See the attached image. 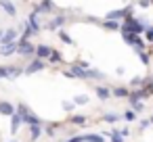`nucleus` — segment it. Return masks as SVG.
Instances as JSON below:
<instances>
[{
  "label": "nucleus",
  "instance_id": "e433bc0d",
  "mask_svg": "<svg viewBox=\"0 0 153 142\" xmlns=\"http://www.w3.org/2000/svg\"><path fill=\"white\" fill-rule=\"evenodd\" d=\"M145 90H147V92H149V96H151V94H153V77H151V79H149V82H147V86H145Z\"/></svg>",
  "mask_w": 153,
  "mask_h": 142
},
{
  "label": "nucleus",
  "instance_id": "6e6552de",
  "mask_svg": "<svg viewBox=\"0 0 153 142\" xmlns=\"http://www.w3.org/2000/svg\"><path fill=\"white\" fill-rule=\"evenodd\" d=\"M25 25L30 27L32 34H40V23H38V15H36V13H32V15L27 17V23H25Z\"/></svg>",
  "mask_w": 153,
  "mask_h": 142
},
{
  "label": "nucleus",
  "instance_id": "4c0bfd02",
  "mask_svg": "<svg viewBox=\"0 0 153 142\" xmlns=\"http://www.w3.org/2000/svg\"><path fill=\"white\" fill-rule=\"evenodd\" d=\"M71 109H74V102L65 100V102H63V111H71Z\"/></svg>",
  "mask_w": 153,
  "mask_h": 142
},
{
  "label": "nucleus",
  "instance_id": "6ab92c4d",
  "mask_svg": "<svg viewBox=\"0 0 153 142\" xmlns=\"http://www.w3.org/2000/svg\"><path fill=\"white\" fill-rule=\"evenodd\" d=\"M19 125H21V119H19V115L15 111V115H11V134H17Z\"/></svg>",
  "mask_w": 153,
  "mask_h": 142
},
{
  "label": "nucleus",
  "instance_id": "5701e85b",
  "mask_svg": "<svg viewBox=\"0 0 153 142\" xmlns=\"http://www.w3.org/2000/svg\"><path fill=\"white\" fill-rule=\"evenodd\" d=\"M86 79H103V73L97 69H86Z\"/></svg>",
  "mask_w": 153,
  "mask_h": 142
},
{
  "label": "nucleus",
  "instance_id": "f03ea898",
  "mask_svg": "<svg viewBox=\"0 0 153 142\" xmlns=\"http://www.w3.org/2000/svg\"><path fill=\"white\" fill-rule=\"evenodd\" d=\"M15 111H17V115H19L21 123H27V125H42V119H40L38 115H34L25 104H19Z\"/></svg>",
  "mask_w": 153,
  "mask_h": 142
},
{
  "label": "nucleus",
  "instance_id": "79ce46f5",
  "mask_svg": "<svg viewBox=\"0 0 153 142\" xmlns=\"http://www.w3.org/2000/svg\"><path fill=\"white\" fill-rule=\"evenodd\" d=\"M11 142H15V140H11Z\"/></svg>",
  "mask_w": 153,
  "mask_h": 142
},
{
  "label": "nucleus",
  "instance_id": "423d86ee",
  "mask_svg": "<svg viewBox=\"0 0 153 142\" xmlns=\"http://www.w3.org/2000/svg\"><path fill=\"white\" fill-rule=\"evenodd\" d=\"M44 67H46V63H44V61H38V59H34V61H32L27 67H23V73H25V75H34L36 71H42Z\"/></svg>",
  "mask_w": 153,
  "mask_h": 142
},
{
  "label": "nucleus",
  "instance_id": "393cba45",
  "mask_svg": "<svg viewBox=\"0 0 153 142\" xmlns=\"http://www.w3.org/2000/svg\"><path fill=\"white\" fill-rule=\"evenodd\" d=\"M107 136H109V140H111V142H124V138H122L120 129H111V132H107Z\"/></svg>",
  "mask_w": 153,
  "mask_h": 142
},
{
  "label": "nucleus",
  "instance_id": "f704fd0d",
  "mask_svg": "<svg viewBox=\"0 0 153 142\" xmlns=\"http://www.w3.org/2000/svg\"><path fill=\"white\" fill-rule=\"evenodd\" d=\"M138 57H140L143 65H149V54H147V52H138Z\"/></svg>",
  "mask_w": 153,
  "mask_h": 142
},
{
  "label": "nucleus",
  "instance_id": "c756f323",
  "mask_svg": "<svg viewBox=\"0 0 153 142\" xmlns=\"http://www.w3.org/2000/svg\"><path fill=\"white\" fill-rule=\"evenodd\" d=\"M122 119H124V121H128V123H130V121H134V119H136V113H134V111H130V109H128V111H126V113H124V115H122Z\"/></svg>",
  "mask_w": 153,
  "mask_h": 142
},
{
  "label": "nucleus",
  "instance_id": "9d476101",
  "mask_svg": "<svg viewBox=\"0 0 153 142\" xmlns=\"http://www.w3.org/2000/svg\"><path fill=\"white\" fill-rule=\"evenodd\" d=\"M0 115H7V117L15 115V104L9 100H0Z\"/></svg>",
  "mask_w": 153,
  "mask_h": 142
},
{
  "label": "nucleus",
  "instance_id": "dca6fc26",
  "mask_svg": "<svg viewBox=\"0 0 153 142\" xmlns=\"http://www.w3.org/2000/svg\"><path fill=\"white\" fill-rule=\"evenodd\" d=\"M111 96H115V98H128L130 96V90L124 88V86H117V88L111 90Z\"/></svg>",
  "mask_w": 153,
  "mask_h": 142
},
{
  "label": "nucleus",
  "instance_id": "9b49d317",
  "mask_svg": "<svg viewBox=\"0 0 153 142\" xmlns=\"http://www.w3.org/2000/svg\"><path fill=\"white\" fill-rule=\"evenodd\" d=\"M0 9H2L9 17H15L17 15V7L13 2H9V0H0Z\"/></svg>",
  "mask_w": 153,
  "mask_h": 142
},
{
  "label": "nucleus",
  "instance_id": "ea45409f",
  "mask_svg": "<svg viewBox=\"0 0 153 142\" xmlns=\"http://www.w3.org/2000/svg\"><path fill=\"white\" fill-rule=\"evenodd\" d=\"M138 7H140V9H149V7H151V2H140Z\"/></svg>",
  "mask_w": 153,
  "mask_h": 142
},
{
  "label": "nucleus",
  "instance_id": "cd10ccee",
  "mask_svg": "<svg viewBox=\"0 0 153 142\" xmlns=\"http://www.w3.org/2000/svg\"><path fill=\"white\" fill-rule=\"evenodd\" d=\"M88 100H90V98H88L86 94H80V96L74 98V104H80V107H82V104H88Z\"/></svg>",
  "mask_w": 153,
  "mask_h": 142
},
{
  "label": "nucleus",
  "instance_id": "a211bd4d",
  "mask_svg": "<svg viewBox=\"0 0 153 142\" xmlns=\"http://www.w3.org/2000/svg\"><path fill=\"white\" fill-rule=\"evenodd\" d=\"M86 121H88L86 115H69V123H74V125H84Z\"/></svg>",
  "mask_w": 153,
  "mask_h": 142
},
{
  "label": "nucleus",
  "instance_id": "7c9ffc66",
  "mask_svg": "<svg viewBox=\"0 0 153 142\" xmlns=\"http://www.w3.org/2000/svg\"><path fill=\"white\" fill-rule=\"evenodd\" d=\"M59 125H61V123H48V125H46V134L53 138V136H55V129H59Z\"/></svg>",
  "mask_w": 153,
  "mask_h": 142
},
{
  "label": "nucleus",
  "instance_id": "1a4fd4ad",
  "mask_svg": "<svg viewBox=\"0 0 153 142\" xmlns=\"http://www.w3.org/2000/svg\"><path fill=\"white\" fill-rule=\"evenodd\" d=\"M147 96H149V92H147L145 88H138V90H132L128 98H130V102H140V100L147 98Z\"/></svg>",
  "mask_w": 153,
  "mask_h": 142
},
{
  "label": "nucleus",
  "instance_id": "b1692460",
  "mask_svg": "<svg viewBox=\"0 0 153 142\" xmlns=\"http://www.w3.org/2000/svg\"><path fill=\"white\" fill-rule=\"evenodd\" d=\"M84 142H105V138L99 134H84Z\"/></svg>",
  "mask_w": 153,
  "mask_h": 142
},
{
  "label": "nucleus",
  "instance_id": "aec40b11",
  "mask_svg": "<svg viewBox=\"0 0 153 142\" xmlns=\"http://www.w3.org/2000/svg\"><path fill=\"white\" fill-rule=\"evenodd\" d=\"M42 136V125H30V140H38Z\"/></svg>",
  "mask_w": 153,
  "mask_h": 142
},
{
  "label": "nucleus",
  "instance_id": "ddd939ff",
  "mask_svg": "<svg viewBox=\"0 0 153 142\" xmlns=\"http://www.w3.org/2000/svg\"><path fill=\"white\" fill-rule=\"evenodd\" d=\"M65 23V17L63 15H57L55 19H51V23L46 25V29H51V32H55V29H61V25Z\"/></svg>",
  "mask_w": 153,
  "mask_h": 142
},
{
  "label": "nucleus",
  "instance_id": "39448f33",
  "mask_svg": "<svg viewBox=\"0 0 153 142\" xmlns=\"http://www.w3.org/2000/svg\"><path fill=\"white\" fill-rule=\"evenodd\" d=\"M51 52H53V48H51L48 44H38L36 50H34V57H36L38 61H44V59L51 57Z\"/></svg>",
  "mask_w": 153,
  "mask_h": 142
},
{
  "label": "nucleus",
  "instance_id": "4468645a",
  "mask_svg": "<svg viewBox=\"0 0 153 142\" xmlns=\"http://www.w3.org/2000/svg\"><path fill=\"white\" fill-rule=\"evenodd\" d=\"M94 94H97V98H101V100L111 98V90L105 88V86H97V88H94Z\"/></svg>",
  "mask_w": 153,
  "mask_h": 142
},
{
  "label": "nucleus",
  "instance_id": "c85d7f7f",
  "mask_svg": "<svg viewBox=\"0 0 153 142\" xmlns=\"http://www.w3.org/2000/svg\"><path fill=\"white\" fill-rule=\"evenodd\" d=\"M57 34H59V38H61V42H65V44L74 46V40H71V36H67L65 32H57Z\"/></svg>",
  "mask_w": 153,
  "mask_h": 142
},
{
  "label": "nucleus",
  "instance_id": "72a5a7b5",
  "mask_svg": "<svg viewBox=\"0 0 153 142\" xmlns=\"http://www.w3.org/2000/svg\"><path fill=\"white\" fill-rule=\"evenodd\" d=\"M4 77H9V67H0V79H4Z\"/></svg>",
  "mask_w": 153,
  "mask_h": 142
},
{
  "label": "nucleus",
  "instance_id": "7ed1b4c3",
  "mask_svg": "<svg viewBox=\"0 0 153 142\" xmlns=\"http://www.w3.org/2000/svg\"><path fill=\"white\" fill-rule=\"evenodd\" d=\"M128 17H132V7H126V9H117V11L107 13L103 21H115V23H120V19L124 21V19H128Z\"/></svg>",
  "mask_w": 153,
  "mask_h": 142
},
{
  "label": "nucleus",
  "instance_id": "c9c22d12",
  "mask_svg": "<svg viewBox=\"0 0 153 142\" xmlns=\"http://www.w3.org/2000/svg\"><path fill=\"white\" fill-rule=\"evenodd\" d=\"M65 142H84V136H71V138H67Z\"/></svg>",
  "mask_w": 153,
  "mask_h": 142
},
{
  "label": "nucleus",
  "instance_id": "2f4dec72",
  "mask_svg": "<svg viewBox=\"0 0 153 142\" xmlns=\"http://www.w3.org/2000/svg\"><path fill=\"white\" fill-rule=\"evenodd\" d=\"M145 38L153 44V25H147V27H145Z\"/></svg>",
  "mask_w": 153,
  "mask_h": 142
},
{
  "label": "nucleus",
  "instance_id": "412c9836",
  "mask_svg": "<svg viewBox=\"0 0 153 142\" xmlns=\"http://www.w3.org/2000/svg\"><path fill=\"white\" fill-rule=\"evenodd\" d=\"M132 46H134V52H136V54H138V52H145V42H143V38H140V36H136V38H134Z\"/></svg>",
  "mask_w": 153,
  "mask_h": 142
},
{
  "label": "nucleus",
  "instance_id": "0eeeda50",
  "mask_svg": "<svg viewBox=\"0 0 153 142\" xmlns=\"http://www.w3.org/2000/svg\"><path fill=\"white\" fill-rule=\"evenodd\" d=\"M17 29H7L2 32V36H0V46H4V44H11V42H17Z\"/></svg>",
  "mask_w": 153,
  "mask_h": 142
},
{
  "label": "nucleus",
  "instance_id": "2eb2a0df",
  "mask_svg": "<svg viewBox=\"0 0 153 142\" xmlns=\"http://www.w3.org/2000/svg\"><path fill=\"white\" fill-rule=\"evenodd\" d=\"M149 79H151V77H138V75H136V77H132V79H130V86H132L134 90H138V88H145Z\"/></svg>",
  "mask_w": 153,
  "mask_h": 142
},
{
  "label": "nucleus",
  "instance_id": "f3484780",
  "mask_svg": "<svg viewBox=\"0 0 153 142\" xmlns=\"http://www.w3.org/2000/svg\"><path fill=\"white\" fill-rule=\"evenodd\" d=\"M34 13L38 15V13H51L53 11V2H38V4H34Z\"/></svg>",
  "mask_w": 153,
  "mask_h": 142
},
{
  "label": "nucleus",
  "instance_id": "58836bf2",
  "mask_svg": "<svg viewBox=\"0 0 153 142\" xmlns=\"http://www.w3.org/2000/svg\"><path fill=\"white\" fill-rule=\"evenodd\" d=\"M120 134H122V138H126V136L130 134V129H128V127H122V129H120Z\"/></svg>",
  "mask_w": 153,
  "mask_h": 142
},
{
  "label": "nucleus",
  "instance_id": "f8f14e48",
  "mask_svg": "<svg viewBox=\"0 0 153 142\" xmlns=\"http://www.w3.org/2000/svg\"><path fill=\"white\" fill-rule=\"evenodd\" d=\"M15 52H17V42H11V44L0 46V57H11Z\"/></svg>",
  "mask_w": 153,
  "mask_h": 142
},
{
  "label": "nucleus",
  "instance_id": "a19ab883",
  "mask_svg": "<svg viewBox=\"0 0 153 142\" xmlns=\"http://www.w3.org/2000/svg\"><path fill=\"white\" fill-rule=\"evenodd\" d=\"M0 36H2V32H0Z\"/></svg>",
  "mask_w": 153,
  "mask_h": 142
},
{
  "label": "nucleus",
  "instance_id": "bb28decb",
  "mask_svg": "<svg viewBox=\"0 0 153 142\" xmlns=\"http://www.w3.org/2000/svg\"><path fill=\"white\" fill-rule=\"evenodd\" d=\"M103 27L109 29V32H117L120 29V23H115V21H103Z\"/></svg>",
  "mask_w": 153,
  "mask_h": 142
},
{
  "label": "nucleus",
  "instance_id": "4be33fe9",
  "mask_svg": "<svg viewBox=\"0 0 153 142\" xmlns=\"http://www.w3.org/2000/svg\"><path fill=\"white\" fill-rule=\"evenodd\" d=\"M101 119H103L105 123H115V121H120V119H122V115H117V113H105Z\"/></svg>",
  "mask_w": 153,
  "mask_h": 142
},
{
  "label": "nucleus",
  "instance_id": "473e14b6",
  "mask_svg": "<svg viewBox=\"0 0 153 142\" xmlns=\"http://www.w3.org/2000/svg\"><path fill=\"white\" fill-rule=\"evenodd\" d=\"M130 111H134L136 115L143 111V102H130Z\"/></svg>",
  "mask_w": 153,
  "mask_h": 142
},
{
  "label": "nucleus",
  "instance_id": "a878e982",
  "mask_svg": "<svg viewBox=\"0 0 153 142\" xmlns=\"http://www.w3.org/2000/svg\"><path fill=\"white\" fill-rule=\"evenodd\" d=\"M48 61H51V63L55 65V63H61V61H63V57H61V52H59V50H55V48H53V52H51Z\"/></svg>",
  "mask_w": 153,
  "mask_h": 142
},
{
  "label": "nucleus",
  "instance_id": "f257e3e1",
  "mask_svg": "<svg viewBox=\"0 0 153 142\" xmlns=\"http://www.w3.org/2000/svg\"><path fill=\"white\" fill-rule=\"evenodd\" d=\"M145 23L143 21H138V19H134V17H128V19H124L122 23H120V29H122V36H140V34H145Z\"/></svg>",
  "mask_w": 153,
  "mask_h": 142
},
{
  "label": "nucleus",
  "instance_id": "20e7f679",
  "mask_svg": "<svg viewBox=\"0 0 153 142\" xmlns=\"http://www.w3.org/2000/svg\"><path fill=\"white\" fill-rule=\"evenodd\" d=\"M34 50H36V46H34L32 42L19 40V42H17V52H15V54H21V57H34Z\"/></svg>",
  "mask_w": 153,
  "mask_h": 142
}]
</instances>
